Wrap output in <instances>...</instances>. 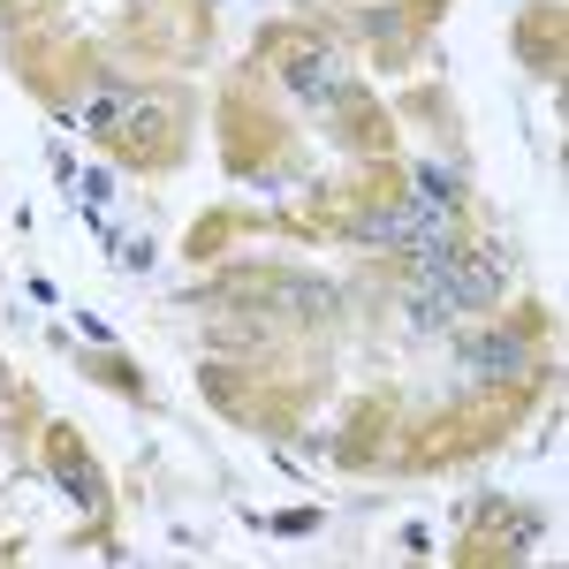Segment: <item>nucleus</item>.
Segmentation results:
<instances>
[{"mask_svg":"<svg viewBox=\"0 0 569 569\" xmlns=\"http://www.w3.org/2000/svg\"><path fill=\"white\" fill-rule=\"evenodd\" d=\"M350 31L372 46V61H380V69H418L426 31L410 23V8H402V0H365V8H350Z\"/></svg>","mask_w":569,"mask_h":569,"instance_id":"obj_10","label":"nucleus"},{"mask_svg":"<svg viewBox=\"0 0 569 569\" xmlns=\"http://www.w3.org/2000/svg\"><path fill=\"white\" fill-rule=\"evenodd\" d=\"M539 517L517 509V501H501V493H486L479 509H471V531H463V547H456V562L479 569V562H525L531 547H539Z\"/></svg>","mask_w":569,"mask_h":569,"instance_id":"obj_6","label":"nucleus"},{"mask_svg":"<svg viewBox=\"0 0 569 569\" xmlns=\"http://www.w3.org/2000/svg\"><path fill=\"white\" fill-rule=\"evenodd\" d=\"M426 281L448 297V311H456V319H493L501 289H509V259H501L493 243H479V236H463V243H456L440 266H426Z\"/></svg>","mask_w":569,"mask_h":569,"instance_id":"obj_5","label":"nucleus"},{"mask_svg":"<svg viewBox=\"0 0 569 569\" xmlns=\"http://www.w3.org/2000/svg\"><path fill=\"white\" fill-rule=\"evenodd\" d=\"M327 137L342 144V152H365V160H388L395 152V122H388V107L365 91V77H342V84L327 91Z\"/></svg>","mask_w":569,"mask_h":569,"instance_id":"obj_7","label":"nucleus"},{"mask_svg":"<svg viewBox=\"0 0 569 569\" xmlns=\"http://www.w3.org/2000/svg\"><path fill=\"white\" fill-rule=\"evenodd\" d=\"M251 228H266V220H243V213H206L198 228H190V243H182V251H190V259H220V251H228V236H251Z\"/></svg>","mask_w":569,"mask_h":569,"instance_id":"obj_14","label":"nucleus"},{"mask_svg":"<svg viewBox=\"0 0 569 569\" xmlns=\"http://www.w3.org/2000/svg\"><path fill=\"white\" fill-rule=\"evenodd\" d=\"M243 69H251L259 84L289 91V99H305V107H327V91H335L342 77H350L342 46L327 39L319 23H305V16H281V23H266Z\"/></svg>","mask_w":569,"mask_h":569,"instance_id":"obj_3","label":"nucleus"},{"mask_svg":"<svg viewBox=\"0 0 569 569\" xmlns=\"http://www.w3.org/2000/svg\"><path fill=\"white\" fill-rule=\"evenodd\" d=\"M562 53H569V8L562 0H531L525 16H517V61H525L531 77H562Z\"/></svg>","mask_w":569,"mask_h":569,"instance_id":"obj_11","label":"nucleus"},{"mask_svg":"<svg viewBox=\"0 0 569 569\" xmlns=\"http://www.w3.org/2000/svg\"><path fill=\"white\" fill-rule=\"evenodd\" d=\"M273 531H281V539H305V531H319V509H281Z\"/></svg>","mask_w":569,"mask_h":569,"instance_id":"obj_15","label":"nucleus"},{"mask_svg":"<svg viewBox=\"0 0 569 569\" xmlns=\"http://www.w3.org/2000/svg\"><path fill=\"white\" fill-rule=\"evenodd\" d=\"M39 448H46V471L61 479V493L77 509H91V517H107V471H99V456L84 448V433L77 426H46Z\"/></svg>","mask_w":569,"mask_h":569,"instance_id":"obj_9","label":"nucleus"},{"mask_svg":"<svg viewBox=\"0 0 569 569\" xmlns=\"http://www.w3.org/2000/svg\"><path fill=\"white\" fill-rule=\"evenodd\" d=\"M122 46L160 61V69H190L213 46V0H130Z\"/></svg>","mask_w":569,"mask_h":569,"instance_id":"obj_4","label":"nucleus"},{"mask_svg":"<svg viewBox=\"0 0 569 569\" xmlns=\"http://www.w3.org/2000/svg\"><path fill=\"white\" fill-rule=\"evenodd\" d=\"M395 418H402V402H395V395H365V402L350 410V426L335 433V463H342V471H388L395 433H402Z\"/></svg>","mask_w":569,"mask_h":569,"instance_id":"obj_8","label":"nucleus"},{"mask_svg":"<svg viewBox=\"0 0 569 569\" xmlns=\"http://www.w3.org/2000/svg\"><path fill=\"white\" fill-rule=\"evenodd\" d=\"M91 137L122 168H137V176H176L182 160H190V91L182 84H137V91H122L114 122L91 130Z\"/></svg>","mask_w":569,"mask_h":569,"instance_id":"obj_2","label":"nucleus"},{"mask_svg":"<svg viewBox=\"0 0 569 569\" xmlns=\"http://www.w3.org/2000/svg\"><path fill=\"white\" fill-rule=\"evenodd\" d=\"M220 160H228L236 182L297 176V130H289V114L266 99V84L251 69L220 84Z\"/></svg>","mask_w":569,"mask_h":569,"instance_id":"obj_1","label":"nucleus"},{"mask_svg":"<svg viewBox=\"0 0 569 569\" xmlns=\"http://www.w3.org/2000/svg\"><path fill=\"white\" fill-rule=\"evenodd\" d=\"M77 365H84V380H99V388H122L130 402H144V372H137L122 350H84Z\"/></svg>","mask_w":569,"mask_h":569,"instance_id":"obj_13","label":"nucleus"},{"mask_svg":"<svg viewBox=\"0 0 569 569\" xmlns=\"http://www.w3.org/2000/svg\"><path fill=\"white\" fill-rule=\"evenodd\" d=\"M402 198H410L418 213H440V220H463V228H471V190L448 176V168H433V160H418V168L402 176Z\"/></svg>","mask_w":569,"mask_h":569,"instance_id":"obj_12","label":"nucleus"}]
</instances>
